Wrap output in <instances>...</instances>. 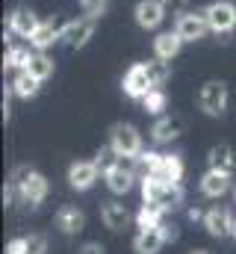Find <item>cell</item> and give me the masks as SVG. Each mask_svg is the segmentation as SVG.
I'll return each mask as SVG.
<instances>
[{
    "label": "cell",
    "mask_w": 236,
    "mask_h": 254,
    "mask_svg": "<svg viewBox=\"0 0 236 254\" xmlns=\"http://www.w3.org/2000/svg\"><path fill=\"white\" fill-rule=\"evenodd\" d=\"M142 201L145 204H157V207H163L169 213V210H175L177 204L183 201V187L148 175V178H142Z\"/></svg>",
    "instance_id": "1"
},
{
    "label": "cell",
    "mask_w": 236,
    "mask_h": 254,
    "mask_svg": "<svg viewBox=\"0 0 236 254\" xmlns=\"http://www.w3.org/2000/svg\"><path fill=\"white\" fill-rule=\"evenodd\" d=\"M204 15H207L210 33H216V36H231L236 30V3L234 0H213V3L204 6Z\"/></svg>",
    "instance_id": "2"
},
{
    "label": "cell",
    "mask_w": 236,
    "mask_h": 254,
    "mask_svg": "<svg viewBox=\"0 0 236 254\" xmlns=\"http://www.w3.org/2000/svg\"><path fill=\"white\" fill-rule=\"evenodd\" d=\"M95 27H98V15H83V18L65 21L62 24V45H68L71 51L86 48L89 39L95 36Z\"/></svg>",
    "instance_id": "3"
},
{
    "label": "cell",
    "mask_w": 236,
    "mask_h": 254,
    "mask_svg": "<svg viewBox=\"0 0 236 254\" xmlns=\"http://www.w3.org/2000/svg\"><path fill=\"white\" fill-rule=\"evenodd\" d=\"M198 107L204 116H213L219 119L225 110H228V83L222 80H207L198 92Z\"/></svg>",
    "instance_id": "4"
},
{
    "label": "cell",
    "mask_w": 236,
    "mask_h": 254,
    "mask_svg": "<svg viewBox=\"0 0 236 254\" xmlns=\"http://www.w3.org/2000/svg\"><path fill=\"white\" fill-rule=\"evenodd\" d=\"M110 145L116 148L121 157H139L145 151L142 148V133L133 125H124V122L113 125V130H110Z\"/></svg>",
    "instance_id": "5"
},
{
    "label": "cell",
    "mask_w": 236,
    "mask_h": 254,
    "mask_svg": "<svg viewBox=\"0 0 236 254\" xmlns=\"http://www.w3.org/2000/svg\"><path fill=\"white\" fill-rule=\"evenodd\" d=\"M175 30L183 42H201V39L210 33V24H207L204 9H198V12H192V9L180 12L175 18Z\"/></svg>",
    "instance_id": "6"
},
{
    "label": "cell",
    "mask_w": 236,
    "mask_h": 254,
    "mask_svg": "<svg viewBox=\"0 0 236 254\" xmlns=\"http://www.w3.org/2000/svg\"><path fill=\"white\" fill-rule=\"evenodd\" d=\"M121 89H124L127 98L142 101V98L154 89V80H151V74H148V65L145 63H133L130 65L127 74H124V80H121Z\"/></svg>",
    "instance_id": "7"
},
{
    "label": "cell",
    "mask_w": 236,
    "mask_h": 254,
    "mask_svg": "<svg viewBox=\"0 0 236 254\" xmlns=\"http://www.w3.org/2000/svg\"><path fill=\"white\" fill-rule=\"evenodd\" d=\"M133 18L142 30H157L166 21V0H139L133 9Z\"/></svg>",
    "instance_id": "8"
},
{
    "label": "cell",
    "mask_w": 236,
    "mask_h": 254,
    "mask_svg": "<svg viewBox=\"0 0 236 254\" xmlns=\"http://www.w3.org/2000/svg\"><path fill=\"white\" fill-rule=\"evenodd\" d=\"M98 175H101V169L95 166V160H77V163L68 166V184H71V190H77V192L92 190Z\"/></svg>",
    "instance_id": "9"
},
{
    "label": "cell",
    "mask_w": 236,
    "mask_h": 254,
    "mask_svg": "<svg viewBox=\"0 0 236 254\" xmlns=\"http://www.w3.org/2000/svg\"><path fill=\"white\" fill-rule=\"evenodd\" d=\"M48 178L45 175H39V172H30L21 184H18V198L24 201V204H30V207H39L45 198H48Z\"/></svg>",
    "instance_id": "10"
},
{
    "label": "cell",
    "mask_w": 236,
    "mask_h": 254,
    "mask_svg": "<svg viewBox=\"0 0 236 254\" xmlns=\"http://www.w3.org/2000/svg\"><path fill=\"white\" fill-rule=\"evenodd\" d=\"M234 216H231V210L228 207H210L207 213H204V228H207V234L210 237H234Z\"/></svg>",
    "instance_id": "11"
},
{
    "label": "cell",
    "mask_w": 236,
    "mask_h": 254,
    "mask_svg": "<svg viewBox=\"0 0 236 254\" xmlns=\"http://www.w3.org/2000/svg\"><path fill=\"white\" fill-rule=\"evenodd\" d=\"M39 15L33 12V9H27V6H18L12 15H9V33L12 36H21V39H30L36 30H39Z\"/></svg>",
    "instance_id": "12"
},
{
    "label": "cell",
    "mask_w": 236,
    "mask_h": 254,
    "mask_svg": "<svg viewBox=\"0 0 236 254\" xmlns=\"http://www.w3.org/2000/svg\"><path fill=\"white\" fill-rule=\"evenodd\" d=\"M183 39L177 36V30H166V33H157V39H154V57L157 60H166V63H172L177 54L183 51Z\"/></svg>",
    "instance_id": "13"
},
{
    "label": "cell",
    "mask_w": 236,
    "mask_h": 254,
    "mask_svg": "<svg viewBox=\"0 0 236 254\" xmlns=\"http://www.w3.org/2000/svg\"><path fill=\"white\" fill-rule=\"evenodd\" d=\"M57 42H62V24H57V21H42L39 30L30 36V48L33 51H48Z\"/></svg>",
    "instance_id": "14"
},
{
    "label": "cell",
    "mask_w": 236,
    "mask_h": 254,
    "mask_svg": "<svg viewBox=\"0 0 236 254\" xmlns=\"http://www.w3.org/2000/svg\"><path fill=\"white\" fill-rule=\"evenodd\" d=\"M207 166H210V169H216V172L234 175V169H236L234 148H231L228 142H219V145H213V148H210V154H207Z\"/></svg>",
    "instance_id": "15"
},
{
    "label": "cell",
    "mask_w": 236,
    "mask_h": 254,
    "mask_svg": "<svg viewBox=\"0 0 236 254\" xmlns=\"http://www.w3.org/2000/svg\"><path fill=\"white\" fill-rule=\"evenodd\" d=\"M154 178L169 181V184H180L183 181V160H180V154H160Z\"/></svg>",
    "instance_id": "16"
},
{
    "label": "cell",
    "mask_w": 236,
    "mask_h": 254,
    "mask_svg": "<svg viewBox=\"0 0 236 254\" xmlns=\"http://www.w3.org/2000/svg\"><path fill=\"white\" fill-rule=\"evenodd\" d=\"M180 133H183V122L175 119V116H163V119H157V125L151 127V139H154L157 145H169V142H175Z\"/></svg>",
    "instance_id": "17"
},
{
    "label": "cell",
    "mask_w": 236,
    "mask_h": 254,
    "mask_svg": "<svg viewBox=\"0 0 236 254\" xmlns=\"http://www.w3.org/2000/svg\"><path fill=\"white\" fill-rule=\"evenodd\" d=\"M83 225H86V216H83V210H77L74 204H65V207L57 210V228L62 234H80Z\"/></svg>",
    "instance_id": "18"
},
{
    "label": "cell",
    "mask_w": 236,
    "mask_h": 254,
    "mask_svg": "<svg viewBox=\"0 0 236 254\" xmlns=\"http://www.w3.org/2000/svg\"><path fill=\"white\" fill-rule=\"evenodd\" d=\"M201 192L207 198H222L225 192H231V175L216 172V169H207V175L201 178Z\"/></svg>",
    "instance_id": "19"
},
{
    "label": "cell",
    "mask_w": 236,
    "mask_h": 254,
    "mask_svg": "<svg viewBox=\"0 0 236 254\" xmlns=\"http://www.w3.org/2000/svg\"><path fill=\"white\" fill-rule=\"evenodd\" d=\"M101 219H104V225H107L110 231H124V228L130 225V213H127V207L118 204V201H104Z\"/></svg>",
    "instance_id": "20"
},
{
    "label": "cell",
    "mask_w": 236,
    "mask_h": 254,
    "mask_svg": "<svg viewBox=\"0 0 236 254\" xmlns=\"http://www.w3.org/2000/svg\"><path fill=\"white\" fill-rule=\"evenodd\" d=\"M163 243H166V237L160 228H142L133 240V249H136V254H157L163 249Z\"/></svg>",
    "instance_id": "21"
},
{
    "label": "cell",
    "mask_w": 236,
    "mask_h": 254,
    "mask_svg": "<svg viewBox=\"0 0 236 254\" xmlns=\"http://www.w3.org/2000/svg\"><path fill=\"white\" fill-rule=\"evenodd\" d=\"M39 86H42V80H39L36 74H30L27 68L12 77V92H15V98H21V101L36 98V95H39Z\"/></svg>",
    "instance_id": "22"
},
{
    "label": "cell",
    "mask_w": 236,
    "mask_h": 254,
    "mask_svg": "<svg viewBox=\"0 0 236 254\" xmlns=\"http://www.w3.org/2000/svg\"><path fill=\"white\" fill-rule=\"evenodd\" d=\"M33 54H36V51H30V48H18V45H12V48H6L3 68L24 71V68H30V63H33Z\"/></svg>",
    "instance_id": "23"
},
{
    "label": "cell",
    "mask_w": 236,
    "mask_h": 254,
    "mask_svg": "<svg viewBox=\"0 0 236 254\" xmlns=\"http://www.w3.org/2000/svg\"><path fill=\"white\" fill-rule=\"evenodd\" d=\"M163 216H166L163 207H157V204H142L139 213H136V225H139V231H142V228H160V225H163Z\"/></svg>",
    "instance_id": "24"
},
{
    "label": "cell",
    "mask_w": 236,
    "mask_h": 254,
    "mask_svg": "<svg viewBox=\"0 0 236 254\" xmlns=\"http://www.w3.org/2000/svg\"><path fill=\"white\" fill-rule=\"evenodd\" d=\"M27 71H30V74H36V77L45 83V80L54 74V60L48 57V51H36V54H33V63H30Z\"/></svg>",
    "instance_id": "25"
},
{
    "label": "cell",
    "mask_w": 236,
    "mask_h": 254,
    "mask_svg": "<svg viewBox=\"0 0 236 254\" xmlns=\"http://www.w3.org/2000/svg\"><path fill=\"white\" fill-rule=\"evenodd\" d=\"M148 74H151V80H154V89H163L166 83H169V77H172V65L166 63V60H148Z\"/></svg>",
    "instance_id": "26"
},
{
    "label": "cell",
    "mask_w": 236,
    "mask_h": 254,
    "mask_svg": "<svg viewBox=\"0 0 236 254\" xmlns=\"http://www.w3.org/2000/svg\"><path fill=\"white\" fill-rule=\"evenodd\" d=\"M142 107H145V113H151V116H163L166 107H169V98H166L163 89H151V92L142 98Z\"/></svg>",
    "instance_id": "27"
},
{
    "label": "cell",
    "mask_w": 236,
    "mask_h": 254,
    "mask_svg": "<svg viewBox=\"0 0 236 254\" xmlns=\"http://www.w3.org/2000/svg\"><path fill=\"white\" fill-rule=\"evenodd\" d=\"M118 160H121V154H118L113 145H107V148H101L98 154H95V166L101 169V175H107V172H113L118 166Z\"/></svg>",
    "instance_id": "28"
},
{
    "label": "cell",
    "mask_w": 236,
    "mask_h": 254,
    "mask_svg": "<svg viewBox=\"0 0 236 254\" xmlns=\"http://www.w3.org/2000/svg\"><path fill=\"white\" fill-rule=\"evenodd\" d=\"M6 254H30V240H27V237H15V240H9Z\"/></svg>",
    "instance_id": "29"
},
{
    "label": "cell",
    "mask_w": 236,
    "mask_h": 254,
    "mask_svg": "<svg viewBox=\"0 0 236 254\" xmlns=\"http://www.w3.org/2000/svg\"><path fill=\"white\" fill-rule=\"evenodd\" d=\"M27 240H30V254H45V252H48V240H45L42 234L27 237Z\"/></svg>",
    "instance_id": "30"
},
{
    "label": "cell",
    "mask_w": 236,
    "mask_h": 254,
    "mask_svg": "<svg viewBox=\"0 0 236 254\" xmlns=\"http://www.w3.org/2000/svg\"><path fill=\"white\" fill-rule=\"evenodd\" d=\"M80 254H107V249H104L101 243H86V246L80 249Z\"/></svg>",
    "instance_id": "31"
},
{
    "label": "cell",
    "mask_w": 236,
    "mask_h": 254,
    "mask_svg": "<svg viewBox=\"0 0 236 254\" xmlns=\"http://www.w3.org/2000/svg\"><path fill=\"white\" fill-rule=\"evenodd\" d=\"M160 231H163L166 243H169V240H177V228H175V225H166V222H163V225H160Z\"/></svg>",
    "instance_id": "32"
},
{
    "label": "cell",
    "mask_w": 236,
    "mask_h": 254,
    "mask_svg": "<svg viewBox=\"0 0 236 254\" xmlns=\"http://www.w3.org/2000/svg\"><path fill=\"white\" fill-rule=\"evenodd\" d=\"M189 219H192V222H198V219H201V222H204V213H201V210H198V207H192V210H189Z\"/></svg>",
    "instance_id": "33"
},
{
    "label": "cell",
    "mask_w": 236,
    "mask_h": 254,
    "mask_svg": "<svg viewBox=\"0 0 236 254\" xmlns=\"http://www.w3.org/2000/svg\"><path fill=\"white\" fill-rule=\"evenodd\" d=\"M166 3H186V0H166Z\"/></svg>",
    "instance_id": "34"
},
{
    "label": "cell",
    "mask_w": 236,
    "mask_h": 254,
    "mask_svg": "<svg viewBox=\"0 0 236 254\" xmlns=\"http://www.w3.org/2000/svg\"><path fill=\"white\" fill-rule=\"evenodd\" d=\"M189 254H210V252H189Z\"/></svg>",
    "instance_id": "35"
},
{
    "label": "cell",
    "mask_w": 236,
    "mask_h": 254,
    "mask_svg": "<svg viewBox=\"0 0 236 254\" xmlns=\"http://www.w3.org/2000/svg\"><path fill=\"white\" fill-rule=\"evenodd\" d=\"M234 240H236V222H234Z\"/></svg>",
    "instance_id": "36"
}]
</instances>
